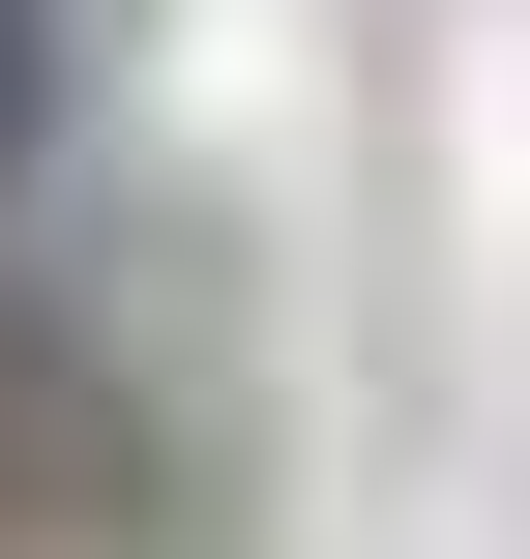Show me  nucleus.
<instances>
[{"label": "nucleus", "mask_w": 530, "mask_h": 559, "mask_svg": "<svg viewBox=\"0 0 530 559\" xmlns=\"http://www.w3.org/2000/svg\"><path fill=\"white\" fill-rule=\"evenodd\" d=\"M59 118H89V59H59V0H0V206L59 177Z\"/></svg>", "instance_id": "1"}]
</instances>
